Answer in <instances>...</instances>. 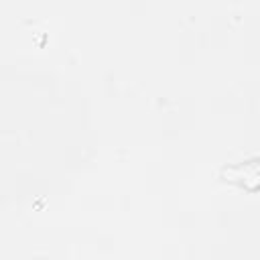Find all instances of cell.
Instances as JSON below:
<instances>
[{
	"mask_svg": "<svg viewBox=\"0 0 260 260\" xmlns=\"http://www.w3.org/2000/svg\"><path fill=\"white\" fill-rule=\"evenodd\" d=\"M223 175L230 181L240 183L246 189H258L260 187V160H252V162L230 167V169L223 171Z\"/></svg>",
	"mask_w": 260,
	"mask_h": 260,
	"instance_id": "1",
	"label": "cell"
}]
</instances>
